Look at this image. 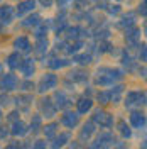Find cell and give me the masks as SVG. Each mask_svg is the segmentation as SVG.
<instances>
[{
    "instance_id": "1",
    "label": "cell",
    "mask_w": 147,
    "mask_h": 149,
    "mask_svg": "<svg viewBox=\"0 0 147 149\" xmlns=\"http://www.w3.org/2000/svg\"><path fill=\"white\" fill-rule=\"evenodd\" d=\"M122 78H123V71H120L117 68H98V71L95 74V83L100 86H110Z\"/></svg>"
},
{
    "instance_id": "2",
    "label": "cell",
    "mask_w": 147,
    "mask_h": 149,
    "mask_svg": "<svg viewBox=\"0 0 147 149\" xmlns=\"http://www.w3.org/2000/svg\"><path fill=\"white\" fill-rule=\"evenodd\" d=\"M146 103V92H140V90H135V92H129L127 97H125V107L127 109H132V107H140Z\"/></svg>"
},
{
    "instance_id": "3",
    "label": "cell",
    "mask_w": 147,
    "mask_h": 149,
    "mask_svg": "<svg viewBox=\"0 0 147 149\" xmlns=\"http://www.w3.org/2000/svg\"><path fill=\"white\" fill-rule=\"evenodd\" d=\"M113 144H117L113 134L112 132H101L100 136L95 139V142H93V149H108Z\"/></svg>"
},
{
    "instance_id": "4",
    "label": "cell",
    "mask_w": 147,
    "mask_h": 149,
    "mask_svg": "<svg viewBox=\"0 0 147 149\" xmlns=\"http://www.w3.org/2000/svg\"><path fill=\"white\" fill-rule=\"evenodd\" d=\"M56 85H58V76L54 73H46L42 78H41V81H39V92L41 93H46L49 90H53L56 88Z\"/></svg>"
},
{
    "instance_id": "5",
    "label": "cell",
    "mask_w": 147,
    "mask_h": 149,
    "mask_svg": "<svg viewBox=\"0 0 147 149\" xmlns=\"http://www.w3.org/2000/svg\"><path fill=\"white\" fill-rule=\"evenodd\" d=\"M93 124H98V125L105 127V129H110L113 125V117L110 113H107L105 110H96L95 115H93Z\"/></svg>"
},
{
    "instance_id": "6",
    "label": "cell",
    "mask_w": 147,
    "mask_h": 149,
    "mask_svg": "<svg viewBox=\"0 0 147 149\" xmlns=\"http://www.w3.org/2000/svg\"><path fill=\"white\" fill-rule=\"evenodd\" d=\"M17 83H19L17 76L14 73H7V74H3L2 80H0V88L5 90V92H10V90H14L17 86Z\"/></svg>"
},
{
    "instance_id": "7",
    "label": "cell",
    "mask_w": 147,
    "mask_h": 149,
    "mask_svg": "<svg viewBox=\"0 0 147 149\" xmlns=\"http://www.w3.org/2000/svg\"><path fill=\"white\" fill-rule=\"evenodd\" d=\"M61 124L64 127H68V129H74L80 124V113L78 112H66L61 117Z\"/></svg>"
},
{
    "instance_id": "8",
    "label": "cell",
    "mask_w": 147,
    "mask_h": 149,
    "mask_svg": "<svg viewBox=\"0 0 147 149\" xmlns=\"http://www.w3.org/2000/svg\"><path fill=\"white\" fill-rule=\"evenodd\" d=\"M14 47H15V53H31L32 51V44L26 36H20L14 41Z\"/></svg>"
},
{
    "instance_id": "9",
    "label": "cell",
    "mask_w": 147,
    "mask_h": 149,
    "mask_svg": "<svg viewBox=\"0 0 147 149\" xmlns=\"http://www.w3.org/2000/svg\"><path fill=\"white\" fill-rule=\"evenodd\" d=\"M34 9H36V2L34 0H22V2H19L15 14H17V17H22V15L29 14V12H32Z\"/></svg>"
},
{
    "instance_id": "10",
    "label": "cell",
    "mask_w": 147,
    "mask_h": 149,
    "mask_svg": "<svg viewBox=\"0 0 147 149\" xmlns=\"http://www.w3.org/2000/svg\"><path fill=\"white\" fill-rule=\"evenodd\" d=\"M69 139H71V134H69V132H63V134H59V136H54V137H53V142H51V149L64 148L66 144L69 142Z\"/></svg>"
},
{
    "instance_id": "11",
    "label": "cell",
    "mask_w": 147,
    "mask_h": 149,
    "mask_svg": "<svg viewBox=\"0 0 147 149\" xmlns=\"http://www.w3.org/2000/svg\"><path fill=\"white\" fill-rule=\"evenodd\" d=\"M125 41H127V44H130V46H135L139 41H140V29L129 27L125 31Z\"/></svg>"
},
{
    "instance_id": "12",
    "label": "cell",
    "mask_w": 147,
    "mask_h": 149,
    "mask_svg": "<svg viewBox=\"0 0 147 149\" xmlns=\"http://www.w3.org/2000/svg\"><path fill=\"white\" fill-rule=\"evenodd\" d=\"M14 19V9L12 5H2L0 7V24H10Z\"/></svg>"
},
{
    "instance_id": "13",
    "label": "cell",
    "mask_w": 147,
    "mask_h": 149,
    "mask_svg": "<svg viewBox=\"0 0 147 149\" xmlns=\"http://www.w3.org/2000/svg\"><path fill=\"white\" fill-rule=\"evenodd\" d=\"M130 124L135 127V129H144L146 127V115L142 112H132L130 113Z\"/></svg>"
},
{
    "instance_id": "14",
    "label": "cell",
    "mask_w": 147,
    "mask_h": 149,
    "mask_svg": "<svg viewBox=\"0 0 147 149\" xmlns=\"http://www.w3.org/2000/svg\"><path fill=\"white\" fill-rule=\"evenodd\" d=\"M54 100H56V105H54L56 109H68L71 105V100H69V97L64 92H56Z\"/></svg>"
},
{
    "instance_id": "15",
    "label": "cell",
    "mask_w": 147,
    "mask_h": 149,
    "mask_svg": "<svg viewBox=\"0 0 147 149\" xmlns=\"http://www.w3.org/2000/svg\"><path fill=\"white\" fill-rule=\"evenodd\" d=\"M10 134L15 136V137H24V136L27 134V125H26L22 120L14 122V124H12V130H10Z\"/></svg>"
},
{
    "instance_id": "16",
    "label": "cell",
    "mask_w": 147,
    "mask_h": 149,
    "mask_svg": "<svg viewBox=\"0 0 147 149\" xmlns=\"http://www.w3.org/2000/svg\"><path fill=\"white\" fill-rule=\"evenodd\" d=\"M20 70H22V74L26 78H31L34 71H36V65H34V59H24L22 65H20Z\"/></svg>"
},
{
    "instance_id": "17",
    "label": "cell",
    "mask_w": 147,
    "mask_h": 149,
    "mask_svg": "<svg viewBox=\"0 0 147 149\" xmlns=\"http://www.w3.org/2000/svg\"><path fill=\"white\" fill-rule=\"evenodd\" d=\"M41 110H42V113L46 115V117H54V113H56V107L53 105V102L49 100V98H44L42 102H41Z\"/></svg>"
},
{
    "instance_id": "18",
    "label": "cell",
    "mask_w": 147,
    "mask_h": 149,
    "mask_svg": "<svg viewBox=\"0 0 147 149\" xmlns=\"http://www.w3.org/2000/svg\"><path fill=\"white\" fill-rule=\"evenodd\" d=\"M134 26H135V14H134V12H129V14H125V15H123V17L120 19L119 20V27H134Z\"/></svg>"
},
{
    "instance_id": "19",
    "label": "cell",
    "mask_w": 147,
    "mask_h": 149,
    "mask_svg": "<svg viewBox=\"0 0 147 149\" xmlns=\"http://www.w3.org/2000/svg\"><path fill=\"white\" fill-rule=\"evenodd\" d=\"M39 24H41V15L32 14V15L26 17L22 22H20V27H37Z\"/></svg>"
},
{
    "instance_id": "20",
    "label": "cell",
    "mask_w": 147,
    "mask_h": 149,
    "mask_svg": "<svg viewBox=\"0 0 147 149\" xmlns=\"http://www.w3.org/2000/svg\"><path fill=\"white\" fill-rule=\"evenodd\" d=\"M76 107H78V113H86V112L92 110L93 100L92 98H80V100L76 102Z\"/></svg>"
},
{
    "instance_id": "21",
    "label": "cell",
    "mask_w": 147,
    "mask_h": 149,
    "mask_svg": "<svg viewBox=\"0 0 147 149\" xmlns=\"http://www.w3.org/2000/svg\"><path fill=\"white\" fill-rule=\"evenodd\" d=\"M68 78L73 80V81H76V83H86V81H88V74L85 73V71H81V70L71 71V73L68 74Z\"/></svg>"
},
{
    "instance_id": "22",
    "label": "cell",
    "mask_w": 147,
    "mask_h": 149,
    "mask_svg": "<svg viewBox=\"0 0 147 149\" xmlns=\"http://www.w3.org/2000/svg\"><path fill=\"white\" fill-rule=\"evenodd\" d=\"M95 132V124L93 122H86L85 125H83L81 129V134H80V139L85 142V141H88L90 137H92V134Z\"/></svg>"
},
{
    "instance_id": "23",
    "label": "cell",
    "mask_w": 147,
    "mask_h": 149,
    "mask_svg": "<svg viewBox=\"0 0 147 149\" xmlns=\"http://www.w3.org/2000/svg\"><path fill=\"white\" fill-rule=\"evenodd\" d=\"M7 65H9L10 70H17L22 65V58H20V53H12V54L7 58Z\"/></svg>"
},
{
    "instance_id": "24",
    "label": "cell",
    "mask_w": 147,
    "mask_h": 149,
    "mask_svg": "<svg viewBox=\"0 0 147 149\" xmlns=\"http://www.w3.org/2000/svg\"><path fill=\"white\" fill-rule=\"evenodd\" d=\"M58 127H59V124H58V122H51V124H47L46 127H42L44 136H46L47 139H53V137L56 136V132H58Z\"/></svg>"
},
{
    "instance_id": "25",
    "label": "cell",
    "mask_w": 147,
    "mask_h": 149,
    "mask_svg": "<svg viewBox=\"0 0 147 149\" xmlns=\"http://www.w3.org/2000/svg\"><path fill=\"white\" fill-rule=\"evenodd\" d=\"M81 32H83V29L80 27V26H74V27H69L68 31H66V37L71 41H78L80 37H81Z\"/></svg>"
},
{
    "instance_id": "26",
    "label": "cell",
    "mask_w": 147,
    "mask_h": 149,
    "mask_svg": "<svg viewBox=\"0 0 147 149\" xmlns=\"http://www.w3.org/2000/svg\"><path fill=\"white\" fill-rule=\"evenodd\" d=\"M47 46H49V42H47L46 37H41V39H37V44H36V53H37V56H44V53L47 51Z\"/></svg>"
},
{
    "instance_id": "27",
    "label": "cell",
    "mask_w": 147,
    "mask_h": 149,
    "mask_svg": "<svg viewBox=\"0 0 147 149\" xmlns=\"http://www.w3.org/2000/svg\"><path fill=\"white\" fill-rule=\"evenodd\" d=\"M68 65H69L68 59H59V58H54V59L47 61V66L53 68V70H59V68H64V66H68Z\"/></svg>"
},
{
    "instance_id": "28",
    "label": "cell",
    "mask_w": 147,
    "mask_h": 149,
    "mask_svg": "<svg viewBox=\"0 0 147 149\" xmlns=\"http://www.w3.org/2000/svg\"><path fill=\"white\" fill-rule=\"evenodd\" d=\"M119 130H120V134H122V137H125V139H130L132 137V130L125 124V120H119Z\"/></svg>"
},
{
    "instance_id": "29",
    "label": "cell",
    "mask_w": 147,
    "mask_h": 149,
    "mask_svg": "<svg viewBox=\"0 0 147 149\" xmlns=\"http://www.w3.org/2000/svg\"><path fill=\"white\" fill-rule=\"evenodd\" d=\"M74 63H78V65H90L92 63V54H86V53H83V54H76L73 58Z\"/></svg>"
},
{
    "instance_id": "30",
    "label": "cell",
    "mask_w": 147,
    "mask_h": 149,
    "mask_svg": "<svg viewBox=\"0 0 147 149\" xmlns=\"http://www.w3.org/2000/svg\"><path fill=\"white\" fill-rule=\"evenodd\" d=\"M122 85H117V86H113V90H110V102L117 103L120 100V95H122Z\"/></svg>"
},
{
    "instance_id": "31",
    "label": "cell",
    "mask_w": 147,
    "mask_h": 149,
    "mask_svg": "<svg viewBox=\"0 0 147 149\" xmlns=\"http://www.w3.org/2000/svg\"><path fill=\"white\" fill-rule=\"evenodd\" d=\"M39 127H41V117H39V115H34L32 120H31V130H32V134L37 132Z\"/></svg>"
},
{
    "instance_id": "32",
    "label": "cell",
    "mask_w": 147,
    "mask_h": 149,
    "mask_svg": "<svg viewBox=\"0 0 147 149\" xmlns=\"http://www.w3.org/2000/svg\"><path fill=\"white\" fill-rule=\"evenodd\" d=\"M81 46H83V42H81V41H74L73 44H71V46H69L68 49H66V53H69V54H71V53H78V51L81 49Z\"/></svg>"
},
{
    "instance_id": "33",
    "label": "cell",
    "mask_w": 147,
    "mask_h": 149,
    "mask_svg": "<svg viewBox=\"0 0 147 149\" xmlns=\"http://www.w3.org/2000/svg\"><path fill=\"white\" fill-rule=\"evenodd\" d=\"M46 32H47V26H46V24H39V29L36 31V37H37V39L46 37Z\"/></svg>"
},
{
    "instance_id": "34",
    "label": "cell",
    "mask_w": 147,
    "mask_h": 149,
    "mask_svg": "<svg viewBox=\"0 0 147 149\" xmlns=\"http://www.w3.org/2000/svg\"><path fill=\"white\" fill-rule=\"evenodd\" d=\"M122 63L125 66H129V68H132L134 66V59H132V56L129 54V53H123V56H122Z\"/></svg>"
},
{
    "instance_id": "35",
    "label": "cell",
    "mask_w": 147,
    "mask_h": 149,
    "mask_svg": "<svg viewBox=\"0 0 147 149\" xmlns=\"http://www.w3.org/2000/svg\"><path fill=\"white\" fill-rule=\"evenodd\" d=\"M98 100H100V103H108L110 102V92H100L98 93Z\"/></svg>"
},
{
    "instance_id": "36",
    "label": "cell",
    "mask_w": 147,
    "mask_h": 149,
    "mask_svg": "<svg viewBox=\"0 0 147 149\" xmlns=\"http://www.w3.org/2000/svg\"><path fill=\"white\" fill-rule=\"evenodd\" d=\"M5 149H26V148H24V142H9Z\"/></svg>"
},
{
    "instance_id": "37",
    "label": "cell",
    "mask_w": 147,
    "mask_h": 149,
    "mask_svg": "<svg viewBox=\"0 0 147 149\" xmlns=\"http://www.w3.org/2000/svg\"><path fill=\"white\" fill-rule=\"evenodd\" d=\"M112 44L110 42H100V47H98V51L100 53H107V51H110Z\"/></svg>"
},
{
    "instance_id": "38",
    "label": "cell",
    "mask_w": 147,
    "mask_h": 149,
    "mask_svg": "<svg viewBox=\"0 0 147 149\" xmlns=\"http://www.w3.org/2000/svg\"><path fill=\"white\" fill-rule=\"evenodd\" d=\"M32 149H47L46 141H36V142H34V146H32Z\"/></svg>"
},
{
    "instance_id": "39",
    "label": "cell",
    "mask_w": 147,
    "mask_h": 149,
    "mask_svg": "<svg viewBox=\"0 0 147 149\" xmlns=\"http://www.w3.org/2000/svg\"><path fill=\"white\" fill-rule=\"evenodd\" d=\"M17 102H22L24 105H26V107H29V103L32 102V97H19Z\"/></svg>"
},
{
    "instance_id": "40",
    "label": "cell",
    "mask_w": 147,
    "mask_h": 149,
    "mask_svg": "<svg viewBox=\"0 0 147 149\" xmlns=\"http://www.w3.org/2000/svg\"><path fill=\"white\" fill-rule=\"evenodd\" d=\"M74 5H76V9H83L88 5V0H74Z\"/></svg>"
},
{
    "instance_id": "41",
    "label": "cell",
    "mask_w": 147,
    "mask_h": 149,
    "mask_svg": "<svg viewBox=\"0 0 147 149\" xmlns=\"http://www.w3.org/2000/svg\"><path fill=\"white\" fill-rule=\"evenodd\" d=\"M139 59L140 61H146V46L144 44L140 46V51H139Z\"/></svg>"
},
{
    "instance_id": "42",
    "label": "cell",
    "mask_w": 147,
    "mask_h": 149,
    "mask_svg": "<svg viewBox=\"0 0 147 149\" xmlns=\"http://www.w3.org/2000/svg\"><path fill=\"white\" fill-rule=\"evenodd\" d=\"M108 7H110V9H108V14H112V15L120 12V5H108Z\"/></svg>"
},
{
    "instance_id": "43",
    "label": "cell",
    "mask_w": 147,
    "mask_h": 149,
    "mask_svg": "<svg viewBox=\"0 0 147 149\" xmlns=\"http://www.w3.org/2000/svg\"><path fill=\"white\" fill-rule=\"evenodd\" d=\"M137 12L142 15V17H146V2H142L140 5H139V9H137Z\"/></svg>"
},
{
    "instance_id": "44",
    "label": "cell",
    "mask_w": 147,
    "mask_h": 149,
    "mask_svg": "<svg viewBox=\"0 0 147 149\" xmlns=\"http://www.w3.org/2000/svg\"><path fill=\"white\" fill-rule=\"evenodd\" d=\"M17 115H19V112H17V110L10 112V113H9V120H12V122H17Z\"/></svg>"
},
{
    "instance_id": "45",
    "label": "cell",
    "mask_w": 147,
    "mask_h": 149,
    "mask_svg": "<svg viewBox=\"0 0 147 149\" xmlns=\"http://www.w3.org/2000/svg\"><path fill=\"white\" fill-rule=\"evenodd\" d=\"M9 136V130L5 129V127H0V139H5Z\"/></svg>"
},
{
    "instance_id": "46",
    "label": "cell",
    "mask_w": 147,
    "mask_h": 149,
    "mask_svg": "<svg viewBox=\"0 0 147 149\" xmlns=\"http://www.w3.org/2000/svg\"><path fill=\"white\" fill-rule=\"evenodd\" d=\"M22 86H24V88H22V90H26V92H29V90H32V88H34V83H22Z\"/></svg>"
},
{
    "instance_id": "47",
    "label": "cell",
    "mask_w": 147,
    "mask_h": 149,
    "mask_svg": "<svg viewBox=\"0 0 147 149\" xmlns=\"http://www.w3.org/2000/svg\"><path fill=\"white\" fill-rule=\"evenodd\" d=\"M44 7H51V3H53V0H39Z\"/></svg>"
},
{
    "instance_id": "48",
    "label": "cell",
    "mask_w": 147,
    "mask_h": 149,
    "mask_svg": "<svg viewBox=\"0 0 147 149\" xmlns=\"http://www.w3.org/2000/svg\"><path fill=\"white\" fill-rule=\"evenodd\" d=\"M68 2H69V0H56V3H58L59 7H64V5L68 3Z\"/></svg>"
},
{
    "instance_id": "49",
    "label": "cell",
    "mask_w": 147,
    "mask_h": 149,
    "mask_svg": "<svg viewBox=\"0 0 147 149\" xmlns=\"http://www.w3.org/2000/svg\"><path fill=\"white\" fill-rule=\"evenodd\" d=\"M125 144H127V142H125ZM125 144H122V146H119L117 149H125Z\"/></svg>"
},
{
    "instance_id": "50",
    "label": "cell",
    "mask_w": 147,
    "mask_h": 149,
    "mask_svg": "<svg viewBox=\"0 0 147 149\" xmlns=\"http://www.w3.org/2000/svg\"><path fill=\"white\" fill-rule=\"evenodd\" d=\"M2 119H3V115H2V110H0V122H2Z\"/></svg>"
},
{
    "instance_id": "51",
    "label": "cell",
    "mask_w": 147,
    "mask_h": 149,
    "mask_svg": "<svg viewBox=\"0 0 147 149\" xmlns=\"http://www.w3.org/2000/svg\"><path fill=\"white\" fill-rule=\"evenodd\" d=\"M0 74H2V65H0Z\"/></svg>"
},
{
    "instance_id": "52",
    "label": "cell",
    "mask_w": 147,
    "mask_h": 149,
    "mask_svg": "<svg viewBox=\"0 0 147 149\" xmlns=\"http://www.w3.org/2000/svg\"><path fill=\"white\" fill-rule=\"evenodd\" d=\"M0 31H2V24H0Z\"/></svg>"
}]
</instances>
